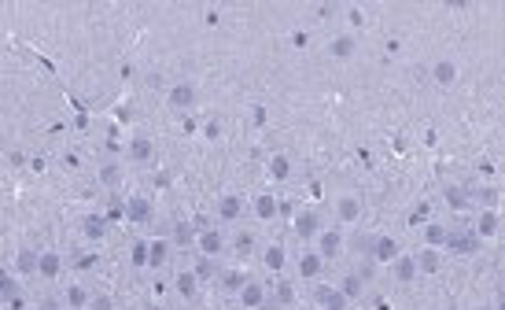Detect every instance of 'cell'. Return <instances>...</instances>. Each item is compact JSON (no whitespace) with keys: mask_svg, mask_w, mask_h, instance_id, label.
Segmentation results:
<instances>
[{"mask_svg":"<svg viewBox=\"0 0 505 310\" xmlns=\"http://www.w3.org/2000/svg\"><path fill=\"white\" fill-rule=\"evenodd\" d=\"M468 196H472V207L483 203V211H498V188H476V192H468Z\"/></svg>","mask_w":505,"mask_h":310,"instance_id":"30","label":"cell"},{"mask_svg":"<svg viewBox=\"0 0 505 310\" xmlns=\"http://www.w3.org/2000/svg\"><path fill=\"white\" fill-rule=\"evenodd\" d=\"M126 218H130L133 226H148V222L155 218L152 196H130V200H126Z\"/></svg>","mask_w":505,"mask_h":310,"instance_id":"4","label":"cell"},{"mask_svg":"<svg viewBox=\"0 0 505 310\" xmlns=\"http://www.w3.org/2000/svg\"><path fill=\"white\" fill-rule=\"evenodd\" d=\"M446 237H450V226H443V222H424V244L428 248H446Z\"/></svg>","mask_w":505,"mask_h":310,"instance_id":"22","label":"cell"},{"mask_svg":"<svg viewBox=\"0 0 505 310\" xmlns=\"http://www.w3.org/2000/svg\"><path fill=\"white\" fill-rule=\"evenodd\" d=\"M244 215H247V203H244L240 192H225V196L218 200V218L221 222L236 226V222H244Z\"/></svg>","mask_w":505,"mask_h":310,"instance_id":"2","label":"cell"},{"mask_svg":"<svg viewBox=\"0 0 505 310\" xmlns=\"http://www.w3.org/2000/svg\"><path fill=\"white\" fill-rule=\"evenodd\" d=\"M92 292L85 284H67V310H89Z\"/></svg>","mask_w":505,"mask_h":310,"instance_id":"23","label":"cell"},{"mask_svg":"<svg viewBox=\"0 0 505 310\" xmlns=\"http://www.w3.org/2000/svg\"><path fill=\"white\" fill-rule=\"evenodd\" d=\"M203 133H207V137H210V141H214V137H218V133H221V122H207V126H203Z\"/></svg>","mask_w":505,"mask_h":310,"instance_id":"41","label":"cell"},{"mask_svg":"<svg viewBox=\"0 0 505 310\" xmlns=\"http://www.w3.org/2000/svg\"><path fill=\"white\" fill-rule=\"evenodd\" d=\"M19 299V284H15V277L0 266V303H15Z\"/></svg>","mask_w":505,"mask_h":310,"instance_id":"29","label":"cell"},{"mask_svg":"<svg viewBox=\"0 0 505 310\" xmlns=\"http://www.w3.org/2000/svg\"><path fill=\"white\" fill-rule=\"evenodd\" d=\"M432 81L439 85V89H450V85L457 81V63L446 59V56L435 59V63H432Z\"/></svg>","mask_w":505,"mask_h":310,"instance_id":"11","label":"cell"},{"mask_svg":"<svg viewBox=\"0 0 505 310\" xmlns=\"http://www.w3.org/2000/svg\"><path fill=\"white\" fill-rule=\"evenodd\" d=\"M192 273H196V281H199V284H210V281H214V273H218V266H214L210 255H196V266H192Z\"/></svg>","mask_w":505,"mask_h":310,"instance_id":"27","label":"cell"},{"mask_svg":"<svg viewBox=\"0 0 505 310\" xmlns=\"http://www.w3.org/2000/svg\"><path fill=\"white\" fill-rule=\"evenodd\" d=\"M336 12H339L336 4H317V15H325V19H332V15H336Z\"/></svg>","mask_w":505,"mask_h":310,"instance_id":"40","label":"cell"},{"mask_svg":"<svg viewBox=\"0 0 505 310\" xmlns=\"http://www.w3.org/2000/svg\"><path fill=\"white\" fill-rule=\"evenodd\" d=\"M391 266H395V281H399V284H413V281H417V262H413V255H399V259H395Z\"/></svg>","mask_w":505,"mask_h":310,"instance_id":"21","label":"cell"},{"mask_svg":"<svg viewBox=\"0 0 505 310\" xmlns=\"http://www.w3.org/2000/svg\"><path fill=\"white\" fill-rule=\"evenodd\" d=\"M37 310H63V307H59V303H56V299H45V303H41V307H37Z\"/></svg>","mask_w":505,"mask_h":310,"instance_id":"43","label":"cell"},{"mask_svg":"<svg viewBox=\"0 0 505 310\" xmlns=\"http://www.w3.org/2000/svg\"><path fill=\"white\" fill-rule=\"evenodd\" d=\"M317 233H321V215H317V211H303V215L295 218V237L314 240Z\"/></svg>","mask_w":505,"mask_h":310,"instance_id":"18","label":"cell"},{"mask_svg":"<svg viewBox=\"0 0 505 310\" xmlns=\"http://www.w3.org/2000/svg\"><path fill=\"white\" fill-rule=\"evenodd\" d=\"M362 288H365V284H362V273H347V277H343V288H339V292L347 296V299H358Z\"/></svg>","mask_w":505,"mask_h":310,"instance_id":"35","label":"cell"},{"mask_svg":"<svg viewBox=\"0 0 505 310\" xmlns=\"http://www.w3.org/2000/svg\"><path fill=\"white\" fill-rule=\"evenodd\" d=\"M262 262H266V270H270V273H281L284 262H288V251L281 248V244H270L266 255H262Z\"/></svg>","mask_w":505,"mask_h":310,"instance_id":"26","label":"cell"},{"mask_svg":"<svg viewBox=\"0 0 505 310\" xmlns=\"http://www.w3.org/2000/svg\"><path fill=\"white\" fill-rule=\"evenodd\" d=\"M266 170H270V177H273V181H288V177H292V159L277 152V155H270Z\"/></svg>","mask_w":505,"mask_h":310,"instance_id":"24","label":"cell"},{"mask_svg":"<svg viewBox=\"0 0 505 310\" xmlns=\"http://www.w3.org/2000/svg\"><path fill=\"white\" fill-rule=\"evenodd\" d=\"M170 259H174V240H166V237L148 240V270H163Z\"/></svg>","mask_w":505,"mask_h":310,"instance_id":"7","label":"cell"},{"mask_svg":"<svg viewBox=\"0 0 505 310\" xmlns=\"http://www.w3.org/2000/svg\"><path fill=\"white\" fill-rule=\"evenodd\" d=\"M317 303H321V310H347L350 299L339 288H317Z\"/></svg>","mask_w":505,"mask_h":310,"instance_id":"20","label":"cell"},{"mask_svg":"<svg viewBox=\"0 0 505 310\" xmlns=\"http://www.w3.org/2000/svg\"><path fill=\"white\" fill-rule=\"evenodd\" d=\"M446 203H450V207H454V211H465V207H472V196H468L465 188L450 185V188H446Z\"/></svg>","mask_w":505,"mask_h":310,"instance_id":"33","label":"cell"},{"mask_svg":"<svg viewBox=\"0 0 505 310\" xmlns=\"http://www.w3.org/2000/svg\"><path fill=\"white\" fill-rule=\"evenodd\" d=\"M277 215H281L277 196H273V192H259V196H255V218H259V222H273Z\"/></svg>","mask_w":505,"mask_h":310,"instance_id":"14","label":"cell"},{"mask_svg":"<svg viewBox=\"0 0 505 310\" xmlns=\"http://www.w3.org/2000/svg\"><path fill=\"white\" fill-rule=\"evenodd\" d=\"M177 292L185 296V299H192V296L199 292V281H196V273H192V270H181L177 273Z\"/></svg>","mask_w":505,"mask_h":310,"instance_id":"32","label":"cell"},{"mask_svg":"<svg viewBox=\"0 0 505 310\" xmlns=\"http://www.w3.org/2000/svg\"><path fill=\"white\" fill-rule=\"evenodd\" d=\"M354 52H358V41H354L350 34H339V37L328 41V56L332 59H350Z\"/></svg>","mask_w":505,"mask_h":310,"instance_id":"19","label":"cell"},{"mask_svg":"<svg viewBox=\"0 0 505 310\" xmlns=\"http://www.w3.org/2000/svg\"><path fill=\"white\" fill-rule=\"evenodd\" d=\"M174 244H181V248H188V244H196V226H185V222H181V226H174V237H170Z\"/></svg>","mask_w":505,"mask_h":310,"instance_id":"36","label":"cell"},{"mask_svg":"<svg viewBox=\"0 0 505 310\" xmlns=\"http://www.w3.org/2000/svg\"><path fill=\"white\" fill-rule=\"evenodd\" d=\"M476 310H502V307H491V303H483V307H476Z\"/></svg>","mask_w":505,"mask_h":310,"instance_id":"44","label":"cell"},{"mask_svg":"<svg viewBox=\"0 0 505 310\" xmlns=\"http://www.w3.org/2000/svg\"><path fill=\"white\" fill-rule=\"evenodd\" d=\"M225 251V237L218 229H199L196 233V255H210V259H218Z\"/></svg>","mask_w":505,"mask_h":310,"instance_id":"8","label":"cell"},{"mask_svg":"<svg viewBox=\"0 0 505 310\" xmlns=\"http://www.w3.org/2000/svg\"><path fill=\"white\" fill-rule=\"evenodd\" d=\"M498 226H502V218H498V211H479L476 215V226H472V237H498Z\"/></svg>","mask_w":505,"mask_h":310,"instance_id":"13","label":"cell"},{"mask_svg":"<svg viewBox=\"0 0 505 310\" xmlns=\"http://www.w3.org/2000/svg\"><path fill=\"white\" fill-rule=\"evenodd\" d=\"M369 255L376 262H395L402 255V244H399V237H391V233H384V237H376L373 244H369Z\"/></svg>","mask_w":505,"mask_h":310,"instance_id":"5","label":"cell"},{"mask_svg":"<svg viewBox=\"0 0 505 310\" xmlns=\"http://www.w3.org/2000/svg\"><path fill=\"white\" fill-rule=\"evenodd\" d=\"M100 181H103V188H122V181H126L122 163H103L100 166Z\"/></svg>","mask_w":505,"mask_h":310,"instance_id":"25","label":"cell"},{"mask_svg":"<svg viewBox=\"0 0 505 310\" xmlns=\"http://www.w3.org/2000/svg\"><path fill=\"white\" fill-rule=\"evenodd\" d=\"M152 310H163V307H152Z\"/></svg>","mask_w":505,"mask_h":310,"instance_id":"45","label":"cell"},{"mask_svg":"<svg viewBox=\"0 0 505 310\" xmlns=\"http://www.w3.org/2000/svg\"><path fill=\"white\" fill-rule=\"evenodd\" d=\"M107 233H111V226H107V218L100 215V211H92V215H85V218H81V237H85V240L100 244Z\"/></svg>","mask_w":505,"mask_h":310,"instance_id":"10","label":"cell"},{"mask_svg":"<svg viewBox=\"0 0 505 310\" xmlns=\"http://www.w3.org/2000/svg\"><path fill=\"white\" fill-rule=\"evenodd\" d=\"M37 255L41 251H34V248H19L15 266H19V273H23V277H34L37 273Z\"/></svg>","mask_w":505,"mask_h":310,"instance_id":"28","label":"cell"},{"mask_svg":"<svg viewBox=\"0 0 505 310\" xmlns=\"http://www.w3.org/2000/svg\"><path fill=\"white\" fill-rule=\"evenodd\" d=\"M152 159H155V141H152V137H133V141H130V163H152Z\"/></svg>","mask_w":505,"mask_h":310,"instance_id":"15","label":"cell"},{"mask_svg":"<svg viewBox=\"0 0 505 310\" xmlns=\"http://www.w3.org/2000/svg\"><path fill=\"white\" fill-rule=\"evenodd\" d=\"M295 270H299V277H303V281H317V277L325 273V259H321L314 248H310V251H299V255H295Z\"/></svg>","mask_w":505,"mask_h":310,"instance_id":"6","label":"cell"},{"mask_svg":"<svg viewBox=\"0 0 505 310\" xmlns=\"http://www.w3.org/2000/svg\"><path fill=\"white\" fill-rule=\"evenodd\" d=\"M314 240H317V248H314V251H317L325 262H328V259H339V251H343V237H339L336 229H321Z\"/></svg>","mask_w":505,"mask_h":310,"instance_id":"9","label":"cell"},{"mask_svg":"<svg viewBox=\"0 0 505 310\" xmlns=\"http://www.w3.org/2000/svg\"><path fill=\"white\" fill-rule=\"evenodd\" d=\"M221 281H225V292H240V284L247 281V277H244V273H236V270H232V273H225V277H221Z\"/></svg>","mask_w":505,"mask_h":310,"instance_id":"38","label":"cell"},{"mask_svg":"<svg viewBox=\"0 0 505 310\" xmlns=\"http://www.w3.org/2000/svg\"><path fill=\"white\" fill-rule=\"evenodd\" d=\"M130 262L137 266V270H148V240H133V248H130Z\"/></svg>","mask_w":505,"mask_h":310,"instance_id":"34","label":"cell"},{"mask_svg":"<svg viewBox=\"0 0 505 310\" xmlns=\"http://www.w3.org/2000/svg\"><path fill=\"white\" fill-rule=\"evenodd\" d=\"M166 108L170 111H192L196 108V85L192 81H177V85H170V93H166Z\"/></svg>","mask_w":505,"mask_h":310,"instance_id":"1","label":"cell"},{"mask_svg":"<svg viewBox=\"0 0 505 310\" xmlns=\"http://www.w3.org/2000/svg\"><path fill=\"white\" fill-rule=\"evenodd\" d=\"M89 310H115V299L111 296H92L89 299Z\"/></svg>","mask_w":505,"mask_h":310,"instance_id":"39","label":"cell"},{"mask_svg":"<svg viewBox=\"0 0 505 310\" xmlns=\"http://www.w3.org/2000/svg\"><path fill=\"white\" fill-rule=\"evenodd\" d=\"M122 215H126V203H122V196H107V207H103L107 226H118V222H122Z\"/></svg>","mask_w":505,"mask_h":310,"instance_id":"31","label":"cell"},{"mask_svg":"<svg viewBox=\"0 0 505 310\" xmlns=\"http://www.w3.org/2000/svg\"><path fill=\"white\" fill-rule=\"evenodd\" d=\"M417 262V273H439L443 270V255H439V248H421L413 255Z\"/></svg>","mask_w":505,"mask_h":310,"instance_id":"16","label":"cell"},{"mask_svg":"<svg viewBox=\"0 0 505 310\" xmlns=\"http://www.w3.org/2000/svg\"><path fill=\"white\" fill-rule=\"evenodd\" d=\"M78 266H81V270H89V266H96V255H78Z\"/></svg>","mask_w":505,"mask_h":310,"instance_id":"42","label":"cell"},{"mask_svg":"<svg viewBox=\"0 0 505 310\" xmlns=\"http://www.w3.org/2000/svg\"><path fill=\"white\" fill-rule=\"evenodd\" d=\"M236 296H240V307L244 310H259V307H266V299H270V288H266L262 281H251V277H247Z\"/></svg>","mask_w":505,"mask_h":310,"instance_id":"3","label":"cell"},{"mask_svg":"<svg viewBox=\"0 0 505 310\" xmlns=\"http://www.w3.org/2000/svg\"><path fill=\"white\" fill-rule=\"evenodd\" d=\"M59 270H63V255L59 251H41L37 255V273L45 277V281H56Z\"/></svg>","mask_w":505,"mask_h":310,"instance_id":"17","label":"cell"},{"mask_svg":"<svg viewBox=\"0 0 505 310\" xmlns=\"http://www.w3.org/2000/svg\"><path fill=\"white\" fill-rule=\"evenodd\" d=\"M251 248H255V237H251V233H236V251H240V255H251Z\"/></svg>","mask_w":505,"mask_h":310,"instance_id":"37","label":"cell"},{"mask_svg":"<svg viewBox=\"0 0 505 310\" xmlns=\"http://www.w3.org/2000/svg\"><path fill=\"white\" fill-rule=\"evenodd\" d=\"M362 211H365L362 196H339V200H336V218H339V222H347V226L362 218Z\"/></svg>","mask_w":505,"mask_h":310,"instance_id":"12","label":"cell"}]
</instances>
